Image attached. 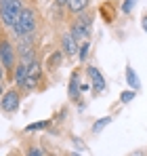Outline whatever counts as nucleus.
Returning <instances> with one entry per match:
<instances>
[{"label": "nucleus", "instance_id": "a211bd4d", "mask_svg": "<svg viewBox=\"0 0 147 156\" xmlns=\"http://www.w3.org/2000/svg\"><path fill=\"white\" fill-rule=\"evenodd\" d=\"M59 55H61V53H57V57H50V61H49V66H50V68H53V66H57V63L61 61V57H59Z\"/></svg>", "mask_w": 147, "mask_h": 156}, {"label": "nucleus", "instance_id": "f8f14e48", "mask_svg": "<svg viewBox=\"0 0 147 156\" xmlns=\"http://www.w3.org/2000/svg\"><path fill=\"white\" fill-rule=\"evenodd\" d=\"M36 84H38V78L27 76V78H25V82L21 84V87H23V89H27V91H32V89H36Z\"/></svg>", "mask_w": 147, "mask_h": 156}, {"label": "nucleus", "instance_id": "aec40b11", "mask_svg": "<svg viewBox=\"0 0 147 156\" xmlns=\"http://www.w3.org/2000/svg\"><path fill=\"white\" fill-rule=\"evenodd\" d=\"M55 2H57V6H67L70 0H55Z\"/></svg>", "mask_w": 147, "mask_h": 156}, {"label": "nucleus", "instance_id": "b1692460", "mask_svg": "<svg viewBox=\"0 0 147 156\" xmlns=\"http://www.w3.org/2000/svg\"><path fill=\"white\" fill-rule=\"evenodd\" d=\"M2 89H4V87H2V82H0V97H2Z\"/></svg>", "mask_w": 147, "mask_h": 156}, {"label": "nucleus", "instance_id": "20e7f679", "mask_svg": "<svg viewBox=\"0 0 147 156\" xmlns=\"http://www.w3.org/2000/svg\"><path fill=\"white\" fill-rule=\"evenodd\" d=\"M19 93L17 91H9V93H4L2 95V110L4 112H15L17 108H19Z\"/></svg>", "mask_w": 147, "mask_h": 156}, {"label": "nucleus", "instance_id": "7ed1b4c3", "mask_svg": "<svg viewBox=\"0 0 147 156\" xmlns=\"http://www.w3.org/2000/svg\"><path fill=\"white\" fill-rule=\"evenodd\" d=\"M0 59H2V66H4L6 70H11L13 63H15V51H13L11 42L4 40V38L0 40Z\"/></svg>", "mask_w": 147, "mask_h": 156}, {"label": "nucleus", "instance_id": "9d476101", "mask_svg": "<svg viewBox=\"0 0 147 156\" xmlns=\"http://www.w3.org/2000/svg\"><path fill=\"white\" fill-rule=\"evenodd\" d=\"M126 78H128V84L137 91L139 89V78L135 76V72H132V68H126Z\"/></svg>", "mask_w": 147, "mask_h": 156}, {"label": "nucleus", "instance_id": "1a4fd4ad", "mask_svg": "<svg viewBox=\"0 0 147 156\" xmlns=\"http://www.w3.org/2000/svg\"><path fill=\"white\" fill-rule=\"evenodd\" d=\"M25 78H27V66H25V63H19V66L15 68V82H17V84H23Z\"/></svg>", "mask_w": 147, "mask_h": 156}, {"label": "nucleus", "instance_id": "9b49d317", "mask_svg": "<svg viewBox=\"0 0 147 156\" xmlns=\"http://www.w3.org/2000/svg\"><path fill=\"white\" fill-rule=\"evenodd\" d=\"M27 76L40 78V63H38V61H32V63L27 66Z\"/></svg>", "mask_w": 147, "mask_h": 156}, {"label": "nucleus", "instance_id": "0eeeda50", "mask_svg": "<svg viewBox=\"0 0 147 156\" xmlns=\"http://www.w3.org/2000/svg\"><path fill=\"white\" fill-rule=\"evenodd\" d=\"M70 34H72L76 40H80V38H88V27H84L82 23L74 21V23H72V30H70Z\"/></svg>", "mask_w": 147, "mask_h": 156}, {"label": "nucleus", "instance_id": "4468645a", "mask_svg": "<svg viewBox=\"0 0 147 156\" xmlns=\"http://www.w3.org/2000/svg\"><path fill=\"white\" fill-rule=\"evenodd\" d=\"M27 156H42V152H40V148L29 146V148H27Z\"/></svg>", "mask_w": 147, "mask_h": 156}, {"label": "nucleus", "instance_id": "f257e3e1", "mask_svg": "<svg viewBox=\"0 0 147 156\" xmlns=\"http://www.w3.org/2000/svg\"><path fill=\"white\" fill-rule=\"evenodd\" d=\"M13 30H15V34H17L19 38L34 34V30H36V13H34L32 9H23L21 15H19V19L15 21Z\"/></svg>", "mask_w": 147, "mask_h": 156}, {"label": "nucleus", "instance_id": "a878e982", "mask_svg": "<svg viewBox=\"0 0 147 156\" xmlns=\"http://www.w3.org/2000/svg\"><path fill=\"white\" fill-rule=\"evenodd\" d=\"M0 2H6V0H0Z\"/></svg>", "mask_w": 147, "mask_h": 156}, {"label": "nucleus", "instance_id": "6e6552de", "mask_svg": "<svg viewBox=\"0 0 147 156\" xmlns=\"http://www.w3.org/2000/svg\"><path fill=\"white\" fill-rule=\"evenodd\" d=\"M88 2L91 0H70L67 2V9H70V13H82L88 6Z\"/></svg>", "mask_w": 147, "mask_h": 156}, {"label": "nucleus", "instance_id": "393cba45", "mask_svg": "<svg viewBox=\"0 0 147 156\" xmlns=\"http://www.w3.org/2000/svg\"><path fill=\"white\" fill-rule=\"evenodd\" d=\"M70 156H80V154H70Z\"/></svg>", "mask_w": 147, "mask_h": 156}, {"label": "nucleus", "instance_id": "6ab92c4d", "mask_svg": "<svg viewBox=\"0 0 147 156\" xmlns=\"http://www.w3.org/2000/svg\"><path fill=\"white\" fill-rule=\"evenodd\" d=\"M132 97H135V93H124V95H122V101H124V104H128Z\"/></svg>", "mask_w": 147, "mask_h": 156}, {"label": "nucleus", "instance_id": "5701e85b", "mask_svg": "<svg viewBox=\"0 0 147 156\" xmlns=\"http://www.w3.org/2000/svg\"><path fill=\"white\" fill-rule=\"evenodd\" d=\"M130 156H143V152H135V154H130Z\"/></svg>", "mask_w": 147, "mask_h": 156}, {"label": "nucleus", "instance_id": "f03ea898", "mask_svg": "<svg viewBox=\"0 0 147 156\" xmlns=\"http://www.w3.org/2000/svg\"><path fill=\"white\" fill-rule=\"evenodd\" d=\"M23 6H21V0H6V2H0V17H2V23L6 27H13L15 21L19 19Z\"/></svg>", "mask_w": 147, "mask_h": 156}, {"label": "nucleus", "instance_id": "39448f33", "mask_svg": "<svg viewBox=\"0 0 147 156\" xmlns=\"http://www.w3.org/2000/svg\"><path fill=\"white\" fill-rule=\"evenodd\" d=\"M61 47H63V53H65V55H76V51H78L76 38H74L72 34H65V36L61 38Z\"/></svg>", "mask_w": 147, "mask_h": 156}, {"label": "nucleus", "instance_id": "412c9836", "mask_svg": "<svg viewBox=\"0 0 147 156\" xmlns=\"http://www.w3.org/2000/svg\"><path fill=\"white\" fill-rule=\"evenodd\" d=\"M2 68H4V66H0V80H2V76H4V72H2Z\"/></svg>", "mask_w": 147, "mask_h": 156}, {"label": "nucleus", "instance_id": "f3484780", "mask_svg": "<svg viewBox=\"0 0 147 156\" xmlns=\"http://www.w3.org/2000/svg\"><path fill=\"white\" fill-rule=\"evenodd\" d=\"M91 21H93L91 17H80V19H78V23H82L84 27H91Z\"/></svg>", "mask_w": 147, "mask_h": 156}, {"label": "nucleus", "instance_id": "423d86ee", "mask_svg": "<svg viewBox=\"0 0 147 156\" xmlns=\"http://www.w3.org/2000/svg\"><path fill=\"white\" fill-rule=\"evenodd\" d=\"M88 76H91V80H93V84H95V91H103L105 89V80H103V76L99 74L97 68H88Z\"/></svg>", "mask_w": 147, "mask_h": 156}, {"label": "nucleus", "instance_id": "2eb2a0df", "mask_svg": "<svg viewBox=\"0 0 147 156\" xmlns=\"http://www.w3.org/2000/svg\"><path fill=\"white\" fill-rule=\"evenodd\" d=\"M107 122H109V118H103V120H99L97 125H95V129H93V131H95V133H99V131L103 129V127H105Z\"/></svg>", "mask_w": 147, "mask_h": 156}, {"label": "nucleus", "instance_id": "4be33fe9", "mask_svg": "<svg viewBox=\"0 0 147 156\" xmlns=\"http://www.w3.org/2000/svg\"><path fill=\"white\" fill-rule=\"evenodd\" d=\"M143 27H145V32H147V17L143 19Z\"/></svg>", "mask_w": 147, "mask_h": 156}, {"label": "nucleus", "instance_id": "ddd939ff", "mask_svg": "<svg viewBox=\"0 0 147 156\" xmlns=\"http://www.w3.org/2000/svg\"><path fill=\"white\" fill-rule=\"evenodd\" d=\"M135 2H137V0H124L122 11H124V13H130V11H132V6H135Z\"/></svg>", "mask_w": 147, "mask_h": 156}, {"label": "nucleus", "instance_id": "dca6fc26", "mask_svg": "<svg viewBox=\"0 0 147 156\" xmlns=\"http://www.w3.org/2000/svg\"><path fill=\"white\" fill-rule=\"evenodd\" d=\"M86 53H88V40L80 47V59H86Z\"/></svg>", "mask_w": 147, "mask_h": 156}]
</instances>
